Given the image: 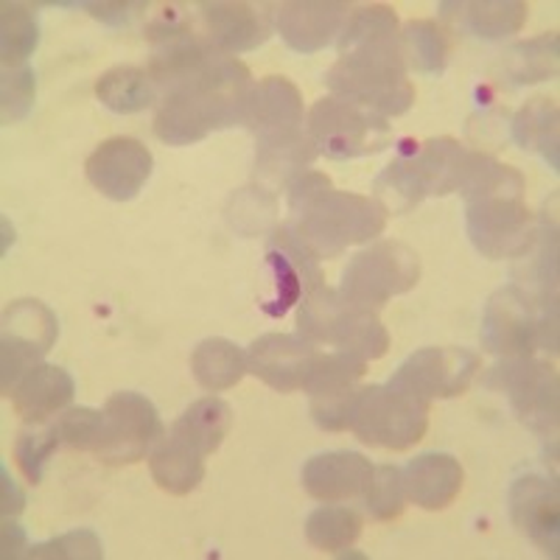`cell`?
<instances>
[{"mask_svg": "<svg viewBox=\"0 0 560 560\" xmlns=\"http://www.w3.org/2000/svg\"><path fill=\"white\" fill-rule=\"evenodd\" d=\"M253 77L236 57H217L166 90L154 118V135L168 147H191L217 129L247 121Z\"/></svg>", "mask_w": 560, "mask_h": 560, "instance_id": "1", "label": "cell"}, {"mask_svg": "<svg viewBox=\"0 0 560 560\" xmlns=\"http://www.w3.org/2000/svg\"><path fill=\"white\" fill-rule=\"evenodd\" d=\"M527 179L518 168L504 166L490 154L474 152L465 172V228L468 238L490 261L524 258L535 242L533 213L527 208Z\"/></svg>", "mask_w": 560, "mask_h": 560, "instance_id": "2", "label": "cell"}, {"mask_svg": "<svg viewBox=\"0 0 560 560\" xmlns=\"http://www.w3.org/2000/svg\"><path fill=\"white\" fill-rule=\"evenodd\" d=\"M289 222L283 228L317 261L339 258L353 244L382 236L387 210L370 197L337 191L319 172H303L289 183Z\"/></svg>", "mask_w": 560, "mask_h": 560, "instance_id": "3", "label": "cell"}, {"mask_svg": "<svg viewBox=\"0 0 560 560\" xmlns=\"http://www.w3.org/2000/svg\"><path fill=\"white\" fill-rule=\"evenodd\" d=\"M334 96L373 115H404L415 104V84L407 79L401 39H368L339 51L337 65L325 73Z\"/></svg>", "mask_w": 560, "mask_h": 560, "instance_id": "4", "label": "cell"}, {"mask_svg": "<svg viewBox=\"0 0 560 560\" xmlns=\"http://www.w3.org/2000/svg\"><path fill=\"white\" fill-rule=\"evenodd\" d=\"M474 152L454 138H432L420 149L395 158L376 177V202L401 217L427 197H446L463 188Z\"/></svg>", "mask_w": 560, "mask_h": 560, "instance_id": "5", "label": "cell"}, {"mask_svg": "<svg viewBox=\"0 0 560 560\" xmlns=\"http://www.w3.org/2000/svg\"><path fill=\"white\" fill-rule=\"evenodd\" d=\"M298 331L308 342H325L364 362L382 359L389 348V334L368 306H359L342 292L317 287L303 298Z\"/></svg>", "mask_w": 560, "mask_h": 560, "instance_id": "6", "label": "cell"}, {"mask_svg": "<svg viewBox=\"0 0 560 560\" xmlns=\"http://www.w3.org/2000/svg\"><path fill=\"white\" fill-rule=\"evenodd\" d=\"M350 432L362 443L389 452H407L429 429V404L393 387H362L350 412Z\"/></svg>", "mask_w": 560, "mask_h": 560, "instance_id": "7", "label": "cell"}, {"mask_svg": "<svg viewBox=\"0 0 560 560\" xmlns=\"http://www.w3.org/2000/svg\"><path fill=\"white\" fill-rule=\"evenodd\" d=\"M420 258L401 242H376L357 253L342 272L339 292L359 306L378 308L418 287Z\"/></svg>", "mask_w": 560, "mask_h": 560, "instance_id": "8", "label": "cell"}, {"mask_svg": "<svg viewBox=\"0 0 560 560\" xmlns=\"http://www.w3.org/2000/svg\"><path fill=\"white\" fill-rule=\"evenodd\" d=\"M308 138L325 158L353 160L384 152L393 143V129L382 115L328 96L319 98L308 113Z\"/></svg>", "mask_w": 560, "mask_h": 560, "instance_id": "9", "label": "cell"}, {"mask_svg": "<svg viewBox=\"0 0 560 560\" xmlns=\"http://www.w3.org/2000/svg\"><path fill=\"white\" fill-rule=\"evenodd\" d=\"M147 39L152 45V62H149V77L158 88L172 90L183 79L194 77L197 70L213 62L222 54L213 48L208 34H199L191 18L183 12V7H166L158 18L149 23Z\"/></svg>", "mask_w": 560, "mask_h": 560, "instance_id": "10", "label": "cell"}, {"mask_svg": "<svg viewBox=\"0 0 560 560\" xmlns=\"http://www.w3.org/2000/svg\"><path fill=\"white\" fill-rule=\"evenodd\" d=\"M490 387H499L508 393V401L513 412L518 415L524 427L533 429L541 438L558 434L560 415V389L558 373L549 362H538L533 357L504 359L493 368L488 378Z\"/></svg>", "mask_w": 560, "mask_h": 560, "instance_id": "11", "label": "cell"}, {"mask_svg": "<svg viewBox=\"0 0 560 560\" xmlns=\"http://www.w3.org/2000/svg\"><path fill=\"white\" fill-rule=\"evenodd\" d=\"M59 337L57 314L39 300H14L3 312V339H0V378L3 393L12 395L18 382L54 348Z\"/></svg>", "mask_w": 560, "mask_h": 560, "instance_id": "12", "label": "cell"}, {"mask_svg": "<svg viewBox=\"0 0 560 560\" xmlns=\"http://www.w3.org/2000/svg\"><path fill=\"white\" fill-rule=\"evenodd\" d=\"M538 345H544V325L529 292L508 283L490 294L482 314V348L493 357L516 359L533 357Z\"/></svg>", "mask_w": 560, "mask_h": 560, "instance_id": "13", "label": "cell"}, {"mask_svg": "<svg viewBox=\"0 0 560 560\" xmlns=\"http://www.w3.org/2000/svg\"><path fill=\"white\" fill-rule=\"evenodd\" d=\"M163 440V420L140 393H115L104 404V440L96 457L107 465L138 463Z\"/></svg>", "mask_w": 560, "mask_h": 560, "instance_id": "14", "label": "cell"}, {"mask_svg": "<svg viewBox=\"0 0 560 560\" xmlns=\"http://www.w3.org/2000/svg\"><path fill=\"white\" fill-rule=\"evenodd\" d=\"M479 370V357L465 348H423L395 370L389 384L420 401L457 398L471 387Z\"/></svg>", "mask_w": 560, "mask_h": 560, "instance_id": "15", "label": "cell"}, {"mask_svg": "<svg viewBox=\"0 0 560 560\" xmlns=\"http://www.w3.org/2000/svg\"><path fill=\"white\" fill-rule=\"evenodd\" d=\"M368 362L350 353H319L317 364L308 373L303 389L312 401V418L325 432H342L350 427V412L359 398V382H362Z\"/></svg>", "mask_w": 560, "mask_h": 560, "instance_id": "16", "label": "cell"}, {"mask_svg": "<svg viewBox=\"0 0 560 560\" xmlns=\"http://www.w3.org/2000/svg\"><path fill=\"white\" fill-rule=\"evenodd\" d=\"M154 168V158L140 140L109 138L84 163L90 185L115 202H127L140 194L149 183Z\"/></svg>", "mask_w": 560, "mask_h": 560, "instance_id": "17", "label": "cell"}, {"mask_svg": "<svg viewBox=\"0 0 560 560\" xmlns=\"http://www.w3.org/2000/svg\"><path fill=\"white\" fill-rule=\"evenodd\" d=\"M510 518L544 555H560V497L555 479L518 477L508 493Z\"/></svg>", "mask_w": 560, "mask_h": 560, "instance_id": "18", "label": "cell"}, {"mask_svg": "<svg viewBox=\"0 0 560 560\" xmlns=\"http://www.w3.org/2000/svg\"><path fill=\"white\" fill-rule=\"evenodd\" d=\"M319 353L314 342L292 334H264L247 350V370L278 393L303 389Z\"/></svg>", "mask_w": 560, "mask_h": 560, "instance_id": "19", "label": "cell"}, {"mask_svg": "<svg viewBox=\"0 0 560 560\" xmlns=\"http://www.w3.org/2000/svg\"><path fill=\"white\" fill-rule=\"evenodd\" d=\"M350 18L348 3L334 0H294L280 3L272 12V23L283 43L298 54H317L342 34Z\"/></svg>", "mask_w": 560, "mask_h": 560, "instance_id": "20", "label": "cell"}, {"mask_svg": "<svg viewBox=\"0 0 560 560\" xmlns=\"http://www.w3.org/2000/svg\"><path fill=\"white\" fill-rule=\"evenodd\" d=\"M247 124L258 143L303 132V96L287 77H269L253 88Z\"/></svg>", "mask_w": 560, "mask_h": 560, "instance_id": "21", "label": "cell"}, {"mask_svg": "<svg viewBox=\"0 0 560 560\" xmlns=\"http://www.w3.org/2000/svg\"><path fill=\"white\" fill-rule=\"evenodd\" d=\"M205 34L222 57L228 54H244L267 43L269 14L253 3H199Z\"/></svg>", "mask_w": 560, "mask_h": 560, "instance_id": "22", "label": "cell"}, {"mask_svg": "<svg viewBox=\"0 0 560 560\" xmlns=\"http://www.w3.org/2000/svg\"><path fill=\"white\" fill-rule=\"evenodd\" d=\"M373 465L357 452H325L303 465V488L317 502H342L364 493Z\"/></svg>", "mask_w": 560, "mask_h": 560, "instance_id": "23", "label": "cell"}, {"mask_svg": "<svg viewBox=\"0 0 560 560\" xmlns=\"http://www.w3.org/2000/svg\"><path fill=\"white\" fill-rule=\"evenodd\" d=\"M404 490L412 504L423 510H443L463 490V465L452 454H420L404 468Z\"/></svg>", "mask_w": 560, "mask_h": 560, "instance_id": "24", "label": "cell"}, {"mask_svg": "<svg viewBox=\"0 0 560 560\" xmlns=\"http://www.w3.org/2000/svg\"><path fill=\"white\" fill-rule=\"evenodd\" d=\"M73 393H77V382L68 370L57 368V364H37L20 378L9 398L20 418L28 423H43L48 415L68 407Z\"/></svg>", "mask_w": 560, "mask_h": 560, "instance_id": "25", "label": "cell"}, {"mask_svg": "<svg viewBox=\"0 0 560 560\" xmlns=\"http://www.w3.org/2000/svg\"><path fill=\"white\" fill-rule=\"evenodd\" d=\"M205 457L208 454L202 448L194 446L191 440L179 434L177 429H172L149 457V471L166 493L185 497V493L197 490L205 479Z\"/></svg>", "mask_w": 560, "mask_h": 560, "instance_id": "26", "label": "cell"}, {"mask_svg": "<svg viewBox=\"0 0 560 560\" xmlns=\"http://www.w3.org/2000/svg\"><path fill=\"white\" fill-rule=\"evenodd\" d=\"M446 18L482 39H502L518 34L527 23L529 7L522 0H474V3H440Z\"/></svg>", "mask_w": 560, "mask_h": 560, "instance_id": "27", "label": "cell"}, {"mask_svg": "<svg viewBox=\"0 0 560 560\" xmlns=\"http://www.w3.org/2000/svg\"><path fill=\"white\" fill-rule=\"evenodd\" d=\"M191 373L208 393H224L236 387L247 373V353L230 339H205L191 353Z\"/></svg>", "mask_w": 560, "mask_h": 560, "instance_id": "28", "label": "cell"}, {"mask_svg": "<svg viewBox=\"0 0 560 560\" xmlns=\"http://www.w3.org/2000/svg\"><path fill=\"white\" fill-rule=\"evenodd\" d=\"M513 138L527 152H538L552 172L560 168L558 104L552 98H529L513 118Z\"/></svg>", "mask_w": 560, "mask_h": 560, "instance_id": "29", "label": "cell"}, {"mask_svg": "<svg viewBox=\"0 0 560 560\" xmlns=\"http://www.w3.org/2000/svg\"><path fill=\"white\" fill-rule=\"evenodd\" d=\"M158 84L149 77V70L135 65H118V68L102 73L96 82L98 102L118 115L143 113L158 102Z\"/></svg>", "mask_w": 560, "mask_h": 560, "instance_id": "30", "label": "cell"}, {"mask_svg": "<svg viewBox=\"0 0 560 560\" xmlns=\"http://www.w3.org/2000/svg\"><path fill=\"white\" fill-rule=\"evenodd\" d=\"M558 34L547 32L510 48L508 59H504V73L513 84H538L558 77Z\"/></svg>", "mask_w": 560, "mask_h": 560, "instance_id": "31", "label": "cell"}, {"mask_svg": "<svg viewBox=\"0 0 560 560\" xmlns=\"http://www.w3.org/2000/svg\"><path fill=\"white\" fill-rule=\"evenodd\" d=\"M230 427H233V409L222 398H202V401L191 404V407L185 409L174 420L172 429L185 434L205 454H213L222 446V440L228 438Z\"/></svg>", "mask_w": 560, "mask_h": 560, "instance_id": "32", "label": "cell"}, {"mask_svg": "<svg viewBox=\"0 0 560 560\" xmlns=\"http://www.w3.org/2000/svg\"><path fill=\"white\" fill-rule=\"evenodd\" d=\"M404 59L412 65L418 73L427 77H440L448 65V34L434 23V20H412L404 26L401 34Z\"/></svg>", "mask_w": 560, "mask_h": 560, "instance_id": "33", "label": "cell"}, {"mask_svg": "<svg viewBox=\"0 0 560 560\" xmlns=\"http://www.w3.org/2000/svg\"><path fill=\"white\" fill-rule=\"evenodd\" d=\"M3 28H0V54L7 68H20L39 43L37 9L28 3H3Z\"/></svg>", "mask_w": 560, "mask_h": 560, "instance_id": "34", "label": "cell"}, {"mask_svg": "<svg viewBox=\"0 0 560 560\" xmlns=\"http://www.w3.org/2000/svg\"><path fill=\"white\" fill-rule=\"evenodd\" d=\"M362 535V516L353 508H317L306 522V538L323 552H342Z\"/></svg>", "mask_w": 560, "mask_h": 560, "instance_id": "35", "label": "cell"}, {"mask_svg": "<svg viewBox=\"0 0 560 560\" xmlns=\"http://www.w3.org/2000/svg\"><path fill=\"white\" fill-rule=\"evenodd\" d=\"M404 474L395 465H378L364 485V508L376 522H393L404 513Z\"/></svg>", "mask_w": 560, "mask_h": 560, "instance_id": "36", "label": "cell"}, {"mask_svg": "<svg viewBox=\"0 0 560 560\" xmlns=\"http://www.w3.org/2000/svg\"><path fill=\"white\" fill-rule=\"evenodd\" d=\"M382 37H398V14H395L393 7L370 3V7L350 12L342 34H339V51L353 48V45L359 43H368V39H382Z\"/></svg>", "mask_w": 560, "mask_h": 560, "instance_id": "37", "label": "cell"}, {"mask_svg": "<svg viewBox=\"0 0 560 560\" xmlns=\"http://www.w3.org/2000/svg\"><path fill=\"white\" fill-rule=\"evenodd\" d=\"M59 443H62V434H59L57 423H48L43 429H34V432H23L14 446V459H18V468L23 471V477L32 485L43 482L45 463L51 459V454L57 452Z\"/></svg>", "mask_w": 560, "mask_h": 560, "instance_id": "38", "label": "cell"}, {"mask_svg": "<svg viewBox=\"0 0 560 560\" xmlns=\"http://www.w3.org/2000/svg\"><path fill=\"white\" fill-rule=\"evenodd\" d=\"M37 96V82L34 70L28 65L3 70V88H0V109H3V124H18L28 118Z\"/></svg>", "mask_w": 560, "mask_h": 560, "instance_id": "39", "label": "cell"}, {"mask_svg": "<svg viewBox=\"0 0 560 560\" xmlns=\"http://www.w3.org/2000/svg\"><path fill=\"white\" fill-rule=\"evenodd\" d=\"M62 443L79 452H98L104 440V412L90 407H73L57 420Z\"/></svg>", "mask_w": 560, "mask_h": 560, "instance_id": "40", "label": "cell"}, {"mask_svg": "<svg viewBox=\"0 0 560 560\" xmlns=\"http://www.w3.org/2000/svg\"><path fill=\"white\" fill-rule=\"evenodd\" d=\"M28 558L39 560H102L104 547L102 538H98L93 529H73V533H65L51 541L37 544V547L28 549Z\"/></svg>", "mask_w": 560, "mask_h": 560, "instance_id": "41", "label": "cell"}, {"mask_svg": "<svg viewBox=\"0 0 560 560\" xmlns=\"http://www.w3.org/2000/svg\"><path fill=\"white\" fill-rule=\"evenodd\" d=\"M0 490H3V497H0V513L7 518L20 516L23 508H26V497H23V490L18 488V482L9 477L7 465H0Z\"/></svg>", "mask_w": 560, "mask_h": 560, "instance_id": "42", "label": "cell"}, {"mask_svg": "<svg viewBox=\"0 0 560 560\" xmlns=\"http://www.w3.org/2000/svg\"><path fill=\"white\" fill-rule=\"evenodd\" d=\"M82 9H90V14L107 26H124L132 18L135 9H143L140 3H82Z\"/></svg>", "mask_w": 560, "mask_h": 560, "instance_id": "43", "label": "cell"}, {"mask_svg": "<svg viewBox=\"0 0 560 560\" xmlns=\"http://www.w3.org/2000/svg\"><path fill=\"white\" fill-rule=\"evenodd\" d=\"M0 538H3V555L7 558H28V544H26V529L14 522H3V529H0Z\"/></svg>", "mask_w": 560, "mask_h": 560, "instance_id": "44", "label": "cell"}]
</instances>
